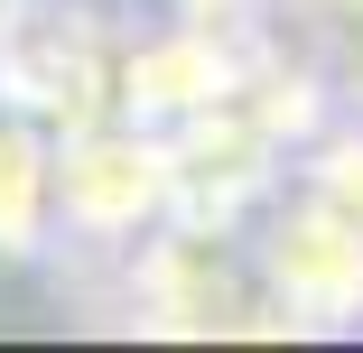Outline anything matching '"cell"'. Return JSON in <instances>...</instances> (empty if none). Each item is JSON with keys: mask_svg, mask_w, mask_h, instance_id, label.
<instances>
[{"mask_svg": "<svg viewBox=\"0 0 363 353\" xmlns=\"http://www.w3.org/2000/svg\"><path fill=\"white\" fill-rule=\"evenodd\" d=\"M56 260V130L0 103V270Z\"/></svg>", "mask_w": 363, "mask_h": 353, "instance_id": "8992f818", "label": "cell"}, {"mask_svg": "<svg viewBox=\"0 0 363 353\" xmlns=\"http://www.w3.org/2000/svg\"><path fill=\"white\" fill-rule=\"evenodd\" d=\"M130 0H0V103L75 130L121 112Z\"/></svg>", "mask_w": 363, "mask_h": 353, "instance_id": "3957f363", "label": "cell"}, {"mask_svg": "<svg viewBox=\"0 0 363 353\" xmlns=\"http://www.w3.org/2000/svg\"><path fill=\"white\" fill-rule=\"evenodd\" d=\"M103 279V298L121 325L140 335H186V344H242V335H289L261 270H252V233L233 224H196L168 214L150 242H130Z\"/></svg>", "mask_w": 363, "mask_h": 353, "instance_id": "6da1fadb", "label": "cell"}, {"mask_svg": "<svg viewBox=\"0 0 363 353\" xmlns=\"http://www.w3.org/2000/svg\"><path fill=\"white\" fill-rule=\"evenodd\" d=\"M252 270L289 335H363V224L326 195L279 186L252 224Z\"/></svg>", "mask_w": 363, "mask_h": 353, "instance_id": "277c9868", "label": "cell"}, {"mask_svg": "<svg viewBox=\"0 0 363 353\" xmlns=\"http://www.w3.org/2000/svg\"><path fill=\"white\" fill-rule=\"evenodd\" d=\"M168 214H177L168 130L130 121V112H103V121L56 130V260L112 270L130 242H150Z\"/></svg>", "mask_w": 363, "mask_h": 353, "instance_id": "7a4b0ae2", "label": "cell"}, {"mask_svg": "<svg viewBox=\"0 0 363 353\" xmlns=\"http://www.w3.org/2000/svg\"><path fill=\"white\" fill-rule=\"evenodd\" d=\"M289 186L326 195L335 214H354V224H363V103H335V112L298 139V158H289Z\"/></svg>", "mask_w": 363, "mask_h": 353, "instance_id": "52a82bcc", "label": "cell"}, {"mask_svg": "<svg viewBox=\"0 0 363 353\" xmlns=\"http://www.w3.org/2000/svg\"><path fill=\"white\" fill-rule=\"evenodd\" d=\"M168 158H177V214L233 224V233H252L261 204L289 186V139L270 121H252L233 93L214 112H196V121H177L168 130Z\"/></svg>", "mask_w": 363, "mask_h": 353, "instance_id": "5b68a950", "label": "cell"}]
</instances>
